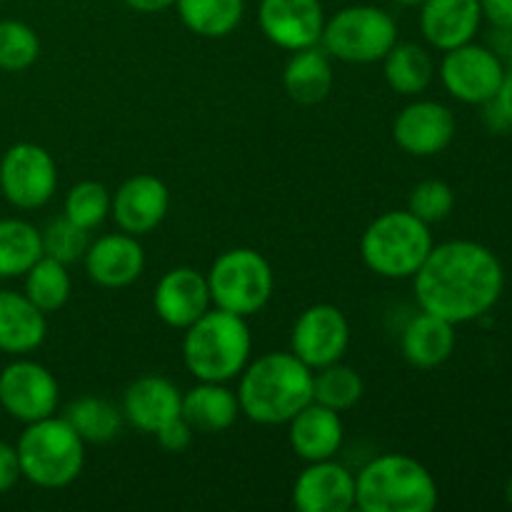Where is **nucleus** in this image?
Wrapping results in <instances>:
<instances>
[{"label":"nucleus","mask_w":512,"mask_h":512,"mask_svg":"<svg viewBox=\"0 0 512 512\" xmlns=\"http://www.w3.org/2000/svg\"><path fill=\"white\" fill-rule=\"evenodd\" d=\"M435 505L438 483L410 455H378L355 475V508L363 512H430Z\"/></svg>","instance_id":"nucleus-4"},{"label":"nucleus","mask_w":512,"mask_h":512,"mask_svg":"<svg viewBox=\"0 0 512 512\" xmlns=\"http://www.w3.org/2000/svg\"><path fill=\"white\" fill-rule=\"evenodd\" d=\"M40 55V38L20 20H0V70L20 73Z\"/></svg>","instance_id":"nucleus-33"},{"label":"nucleus","mask_w":512,"mask_h":512,"mask_svg":"<svg viewBox=\"0 0 512 512\" xmlns=\"http://www.w3.org/2000/svg\"><path fill=\"white\" fill-rule=\"evenodd\" d=\"M238 380L240 413L258 425H288L313 403V370L293 350L250 360Z\"/></svg>","instance_id":"nucleus-2"},{"label":"nucleus","mask_w":512,"mask_h":512,"mask_svg":"<svg viewBox=\"0 0 512 512\" xmlns=\"http://www.w3.org/2000/svg\"><path fill=\"white\" fill-rule=\"evenodd\" d=\"M193 433L195 430L190 428L188 420H185L183 415H178V418H173L170 423H165L163 428L155 433V438H158L160 448H163L165 453L178 455L190 448V443H193Z\"/></svg>","instance_id":"nucleus-36"},{"label":"nucleus","mask_w":512,"mask_h":512,"mask_svg":"<svg viewBox=\"0 0 512 512\" xmlns=\"http://www.w3.org/2000/svg\"><path fill=\"white\" fill-rule=\"evenodd\" d=\"M40 240H43V255L60 260L65 265L75 263V260H83L85 250L90 245L88 230L75 225L65 215L50 220L45 225V230H40Z\"/></svg>","instance_id":"nucleus-34"},{"label":"nucleus","mask_w":512,"mask_h":512,"mask_svg":"<svg viewBox=\"0 0 512 512\" xmlns=\"http://www.w3.org/2000/svg\"><path fill=\"white\" fill-rule=\"evenodd\" d=\"M420 310L460 325L483 318L500 300L505 285L498 255L473 240L433 245L413 275Z\"/></svg>","instance_id":"nucleus-1"},{"label":"nucleus","mask_w":512,"mask_h":512,"mask_svg":"<svg viewBox=\"0 0 512 512\" xmlns=\"http://www.w3.org/2000/svg\"><path fill=\"white\" fill-rule=\"evenodd\" d=\"M65 420L75 428V433L85 440V443L103 445L118 438L123 430V410L115 408L110 400L98 398V395H85V398L73 400L65 410Z\"/></svg>","instance_id":"nucleus-29"},{"label":"nucleus","mask_w":512,"mask_h":512,"mask_svg":"<svg viewBox=\"0 0 512 512\" xmlns=\"http://www.w3.org/2000/svg\"><path fill=\"white\" fill-rule=\"evenodd\" d=\"M58 190V165L35 143H15L0 158V193L20 210L43 208Z\"/></svg>","instance_id":"nucleus-9"},{"label":"nucleus","mask_w":512,"mask_h":512,"mask_svg":"<svg viewBox=\"0 0 512 512\" xmlns=\"http://www.w3.org/2000/svg\"><path fill=\"white\" fill-rule=\"evenodd\" d=\"M455 208V193L443 180H423L410 190L408 210L423 223H440Z\"/></svg>","instance_id":"nucleus-35"},{"label":"nucleus","mask_w":512,"mask_h":512,"mask_svg":"<svg viewBox=\"0 0 512 512\" xmlns=\"http://www.w3.org/2000/svg\"><path fill=\"white\" fill-rule=\"evenodd\" d=\"M363 393V378L358 375V370L348 368V365L333 363L313 370V400L325 408L345 413L360 403Z\"/></svg>","instance_id":"nucleus-31"},{"label":"nucleus","mask_w":512,"mask_h":512,"mask_svg":"<svg viewBox=\"0 0 512 512\" xmlns=\"http://www.w3.org/2000/svg\"><path fill=\"white\" fill-rule=\"evenodd\" d=\"M433 245L428 223L415 218L408 208L390 210L365 228L360 255L380 278L405 280L418 273Z\"/></svg>","instance_id":"nucleus-6"},{"label":"nucleus","mask_w":512,"mask_h":512,"mask_svg":"<svg viewBox=\"0 0 512 512\" xmlns=\"http://www.w3.org/2000/svg\"><path fill=\"white\" fill-rule=\"evenodd\" d=\"M175 10L190 33L225 38L243 23L245 0H175Z\"/></svg>","instance_id":"nucleus-26"},{"label":"nucleus","mask_w":512,"mask_h":512,"mask_svg":"<svg viewBox=\"0 0 512 512\" xmlns=\"http://www.w3.org/2000/svg\"><path fill=\"white\" fill-rule=\"evenodd\" d=\"M395 5H403V8H415V5H423L425 0H393Z\"/></svg>","instance_id":"nucleus-41"},{"label":"nucleus","mask_w":512,"mask_h":512,"mask_svg":"<svg viewBox=\"0 0 512 512\" xmlns=\"http://www.w3.org/2000/svg\"><path fill=\"white\" fill-rule=\"evenodd\" d=\"M480 10L490 25L512 33V0H480Z\"/></svg>","instance_id":"nucleus-38"},{"label":"nucleus","mask_w":512,"mask_h":512,"mask_svg":"<svg viewBox=\"0 0 512 512\" xmlns=\"http://www.w3.org/2000/svg\"><path fill=\"white\" fill-rule=\"evenodd\" d=\"M350 345V323L338 305L318 303L298 315L290 333V350L308 365L320 370L343 360Z\"/></svg>","instance_id":"nucleus-10"},{"label":"nucleus","mask_w":512,"mask_h":512,"mask_svg":"<svg viewBox=\"0 0 512 512\" xmlns=\"http://www.w3.org/2000/svg\"><path fill=\"white\" fill-rule=\"evenodd\" d=\"M393 138L400 150L415 158L443 153L455 138L453 110L435 100H415L405 105L395 118Z\"/></svg>","instance_id":"nucleus-14"},{"label":"nucleus","mask_w":512,"mask_h":512,"mask_svg":"<svg viewBox=\"0 0 512 512\" xmlns=\"http://www.w3.org/2000/svg\"><path fill=\"white\" fill-rule=\"evenodd\" d=\"M508 55H510V65H512V40H510V48H508Z\"/></svg>","instance_id":"nucleus-43"},{"label":"nucleus","mask_w":512,"mask_h":512,"mask_svg":"<svg viewBox=\"0 0 512 512\" xmlns=\"http://www.w3.org/2000/svg\"><path fill=\"white\" fill-rule=\"evenodd\" d=\"M505 495H508V503L512 505V480L508 483V488H505Z\"/></svg>","instance_id":"nucleus-42"},{"label":"nucleus","mask_w":512,"mask_h":512,"mask_svg":"<svg viewBox=\"0 0 512 512\" xmlns=\"http://www.w3.org/2000/svg\"><path fill=\"white\" fill-rule=\"evenodd\" d=\"M20 478H23V470H20L18 450H15V445L0 440V495L10 493Z\"/></svg>","instance_id":"nucleus-37"},{"label":"nucleus","mask_w":512,"mask_h":512,"mask_svg":"<svg viewBox=\"0 0 512 512\" xmlns=\"http://www.w3.org/2000/svg\"><path fill=\"white\" fill-rule=\"evenodd\" d=\"M170 208V190L160 178L148 173L133 175L113 193L110 215L123 233L148 235L165 220Z\"/></svg>","instance_id":"nucleus-15"},{"label":"nucleus","mask_w":512,"mask_h":512,"mask_svg":"<svg viewBox=\"0 0 512 512\" xmlns=\"http://www.w3.org/2000/svg\"><path fill=\"white\" fill-rule=\"evenodd\" d=\"M153 308L168 328L185 330L193 325L200 315L213 308L205 273L188 265L168 270L155 285Z\"/></svg>","instance_id":"nucleus-16"},{"label":"nucleus","mask_w":512,"mask_h":512,"mask_svg":"<svg viewBox=\"0 0 512 512\" xmlns=\"http://www.w3.org/2000/svg\"><path fill=\"white\" fill-rule=\"evenodd\" d=\"M253 353L248 318L210 308L185 328L183 363L200 383H230L240 378Z\"/></svg>","instance_id":"nucleus-3"},{"label":"nucleus","mask_w":512,"mask_h":512,"mask_svg":"<svg viewBox=\"0 0 512 512\" xmlns=\"http://www.w3.org/2000/svg\"><path fill=\"white\" fill-rule=\"evenodd\" d=\"M85 273L100 288H128L143 275L145 250L130 233H108L88 245L83 255Z\"/></svg>","instance_id":"nucleus-17"},{"label":"nucleus","mask_w":512,"mask_h":512,"mask_svg":"<svg viewBox=\"0 0 512 512\" xmlns=\"http://www.w3.org/2000/svg\"><path fill=\"white\" fill-rule=\"evenodd\" d=\"M480 20V0H425L420 5V30L425 40L443 53L473 43Z\"/></svg>","instance_id":"nucleus-20"},{"label":"nucleus","mask_w":512,"mask_h":512,"mask_svg":"<svg viewBox=\"0 0 512 512\" xmlns=\"http://www.w3.org/2000/svg\"><path fill=\"white\" fill-rule=\"evenodd\" d=\"M335 83L333 63L330 55L323 48L313 45V48L295 50L290 55L288 65L283 73L285 93L300 105H315L323 103L330 95Z\"/></svg>","instance_id":"nucleus-25"},{"label":"nucleus","mask_w":512,"mask_h":512,"mask_svg":"<svg viewBox=\"0 0 512 512\" xmlns=\"http://www.w3.org/2000/svg\"><path fill=\"white\" fill-rule=\"evenodd\" d=\"M23 278V293L28 295L30 303H33L35 308L43 310L45 315L58 313V310L70 300V293H73V278H70L68 273V265L60 263V260L55 258H48V255H43Z\"/></svg>","instance_id":"nucleus-30"},{"label":"nucleus","mask_w":512,"mask_h":512,"mask_svg":"<svg viewBox=\"0 0 512 512\" xmlns=\"http://www.w3.org/2000/svg\"><path fill=\"white\" fill-rule=\"evenodd\" d=\"M288 440L295 455L305 463L335 458L345 440L340 413L313 400L288 423Z\"/></svg>","instance_id":"nucleus-21"},{"label":"nucleus","mask_w":512,"mask_h":512,"mask_svg":"<svg viewBox=\"0 0 512 512\" xmlns=\"http://www.w3.org/2000/svg\"><path fill=\"white\" fill-rule=\"evenodd\" d=\"M123 418L140 433L155 435L183 410V393L163 375H143L123 395Z\"/></svg>","instance_id":"nucleus-19"},{"label":"nucleus","mask_w":512,"mask_h":512,"mask_svg":"<svg viewBox=\"0 0 512 512\" xmlns=\"http://www.w3.org/2000/svg\"><path fill=\"white\" fill-rule=\"evenodd\" d=\"M213 308L240 318H253L270 303L275 275L268 258L255 248H233L220 253L205 273Z\"/></svg>","instance_id":"nucleus-7"},{"label":"nucleus","mask_w":512,"mask_h":512,"mask_svg":"<svg viewBox=\"0 0 512 512\" xmlns=\"http://www.w3.org/2000/svg\"><path fill=\"white\" fill-rule=\"evenodd\" d=\"M15 450L23 478L38 488H65L83 473L85 440L75 433L65 415H48L25 425Z\"/></svg>","instance_id":"nucleus-5"},{"label":"nucleus","mask_w":512,"mask_h":512,"mask_svg":"<svg viewBox=\"0 0 512 512\" xmlns=\"http://www.w3.org/2000/svg\"><path fill=\"white\" fill-rule=\"evenodd\" d=\"M195 433L215 435L233 428L240 415L238 395L225 383H200L183 393V410H180Z\"/></svg>","instance_id":"nucleus-24"},{"label":"nucleus","mask_w":512,"mask_h":512,"mask_svg":"<svg viewBox=\"0 0 512 512\" xmlns=\"http://www.w3.org/2000/svg\"><path fill=\"white\" fill-rule=\"evenodd\" d=\"M110 203H113V195H110V190L103 183L83 180V183L73 185L68 195H65L63 215L90 233V230L103 225V220L108 218Z\"/></svg>","instance_id":"nucleus-32"},{"label":"nucleus","mask_w":512,"mask_h":512,"mask_svg":"<svg viewBox=\"0 0 512 512\" xmlns=\"http://www.w3.org/2000/svg\"><path fill=\"white\" fill-rule=\"evenodd\" d=\"M495 105L500 108V113H503L505 123H508V128L512 130V73L505 75L503 85H500L498 95H495Z\"/></svg>","instance_id":"nucleus-39"},{"label":"nucleus","mask_w":512,"mask_h":512,"mask_svg":"<svg viewBox=\"0 0 512 512\" xmlns=\"http://www.w3.org/2000/svg\"><path fill=\"white\" fill-rule=\"evenodd\" d=\"M293 505L300 512H348L355 508V475L338 460H318L298 475Z\"/></svg>","instance_id":"nucleus-18"},{"label":"nucleus","mask_w":512,"mask_h":512,"mask_svg":"<svg viewBox=\"0 0 512 512\" xmlns=\"http://www.w3.org/2000/svg\"><path fill=\"white\" fill-rule=\"evenodd\" d=\"M43 258L40 230L28 220H0V278H20Z\"/></svg>","instance_id":"nucleus-28"},{"label":"nucleus","mask_w":512,"mask_h":512,"mask_svg":"<svg viewBox=\"0 0 512 512\" xmlns=\"http://www.w3.org/2000/svg\"><path fill=\"white\" fill-rule=\"evenodd\" d=\"M48 320L25 293L0 290V353L28 355L43 345Z\"/></svg>","instance_id":"nucleus-22"},{"label":"nucleus","mask_w":512,"mask_h":512,"mask_svg":"<svg viewBox=\"0 0 512 512\" xmlns=\"http://www.w3.org/2000/svg\"><path fill=\"white\" fill-rule=\"evenodd\" d=\"M60 385L45 365L35 360H15L0 373V405L10 418L35 423L55 415Z\"/></svg>","instance_id":"nucleus-12"},{"label":"nucleus","mask_w":512,"mask_h":512,"mask_svg":"<svg viewBox=\"0 0 512 512\" xmlns=\"http://www.w3.org/2000/svg\"><path fill=\"white\" fill-rule=\"evenodd\" d=\"M123 3L135 13H163V10L173 8L175 0H123Z\"/></svg>","instance_id":"nucleus-40"},{"label":"nucleus","mask_w":512,"mask_h":512,"mask_svg":"<svg viewBox=\"0 0 512 512\" xmlns=\"http://www.w3.org/2000/svg\"><path fill=\"white\" fill-rule=\"evenodd\" d=\"M383 73L395 93L420 95L433 83L435 65L428 50L420 45L395 43L383 58Z\"/></svg>","instance_id":"nucleus-27"},{"label":"nucleus","mask_w":512,"mask_h":512,"mask_svg":"<svg viewBox=\"0 0 512 512\" xmlns=\"http://www.w3.org/2000/svg\"><path fill=\"white\" fill-rule=\"evenodd\" d=\"M400 350H403V358L415 368H438L455 350V325L420 310L405 325L400 335Z\"/></svg>","instance_id":"nucleus-23"},{"label":"nucleus","mask_w":512,"mask_h":512,"mask_svg":"<svg viewBox=\"0 0 512 512\" xmlns=\"http://www.w3.org/2000/svg\"><path fill=\"white\" fill-rule=\"evenodd\" d=\"M320 43L330 58L343 63H378L398 43V23L383 8L350 5L325 20Z\"/></svg>","instance_id":"nucleus-8"},{"label":"nucleus","mask_w":512,"mask_h":512,"mask_svg":"<svg viewBox=\"0 0 512 512\" xmlns=\"http://www.w3.org/2000/svg\"><path fill=\"white\" fill-rule=\"evenodd\" d=\"M440 80L453 98L470 105H485L498 95L505 80L503 60L483 45L465 43L445 53Z\"/></svg>","instance_id":"nucleus-11"},{"label":"nucleus","mask_w":512,"mask_h":512,"mask_svg":"<svg viewBox=\"0 0 512 512\" xmlns=\"http://www.w3.org/2000/svg\"><path fill=\"white\" fill-rule=\"evenodd\" d=\"M325 20L320 0H260L258 8L265 38L290 53L320 45Z\"/></svg>","instance_id":"nucleus-13"}]
</instances>
